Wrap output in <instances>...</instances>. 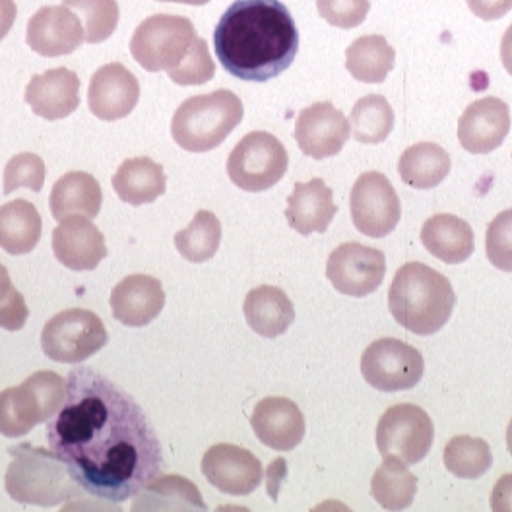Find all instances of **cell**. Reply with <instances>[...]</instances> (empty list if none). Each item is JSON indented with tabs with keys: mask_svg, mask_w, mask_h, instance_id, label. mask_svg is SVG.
<instances>
[{
	"mask_svg": "<svg viewBox=\"0 0 512 512\" xmlns=\"http://www.w3.org/2000/svg\"><path fill=\"white\" fill-rule=\"evenodd\" d=\"M47 443L86 493L111 503L136 497L163 466L160 439L138 402L90 367L68 373Z\"/></svg>",
	"mask_w": 512,
	"mask_h": 512,
	"instance_id": "obj_1",
	"label": "cell"
},
{
	"mask_svg": "<svg viewBox=\"0 0 512 512\" xmlns=\"http://www.w3.org/2000/svg\"><path fill=\"white\" fill-rule=\"evenodd\" d=\"M299 32L280 0H235L214 30V51L225 72L245 82H268L297 57Z\"/></svg>",
	"mask_w": 512,
	"mask_h": 512,
	"instance_id": "obj_2",
	"label": "cell"
},
{
	"mask_svg": "<svg viewBox=\"0 0 512 512\" xmlns=\"http://www.w3.org/2000/svg\"><path fill=\"white\" fill-rule=\"evenodd\" d=\"M456 305V293L447 276L423 262L398 268L390 289L388 309L394 320L417 336L437 334Z\"/></svg>",
	"mask_w": 512,
	"mask_h": 512,
	"instance_id": "obj_3",
	"label": "cell"
},
{
	"mask_svg": "<svg viewBox=\"0 0 512 512\" xmlns=\"http://www.w3.org/2000/svg\"><path fill=\"white\" fill-rule=\"evenodd\" d=\"M4 487L12 501L33 507H59L84 491L63 460L47 448L18 445L8 450Z\"/></svg>",
	"mask_w": 512,
	"mask_h": 512,
	"instance_id": "obj_4",
	"label": "cell"
},
{
	"mask_svg": "<svg viewBox=\"0 0 512 512\" xmlns=\"http://www.w3.org/2000/svg\"><path fill=\"white\" fill-rule=\"evenodd\" d=\"M243 101L231 90L185 99L173 115L171 136L183 150L192 154L212 152L241 125Z\"/></svg>",
	"mask_w": 512,
	"mask_h": 512,
	"instance_id": "obj_5",
	"label": "cell"
},
{
	"mask_svg": "<svg viewBox=\"0 0 512 512\" xmlns=\"http://www.w3.org/2000/svg\"><path fill=\"white\" fill-rule=\"evenodd\" d=\"M198 35L185 16L156 14L146 18L130 39V55L148 72H167L171 78L187 63Z\"/></svg>",
	"mask_w": 512,
	"mask_h": 512,
	"instance_id": "obj_6",
	"label": "cell"
},
{
	"mask_svg": "<svg viewBox=\"0 0 512 512\" xmlns=\"http://www.w3.org/2000/svg\"><path fill=\"white\" fill-rule=\"evenodd\" d=\"M66 396V379L55 371H37L14 388L0 392V435L24 437L59 412Z\"/></svg>",
	"mask_w": 512,
	"mask_h": 512,
	"instance_id": "obj_7",
	"label": "cell"
},
{
	"mask_svg": "<svg viewBox=\"0 0 512 512\" xmlns=\"http://www.w3.org/2000/svg\"><path fill=\"white\" fill-rule=\"evenodd\" d=\"M289 156L282 140L266 130L249 132L227 158V175L241 191L264 192L288 173Z\"/></svg>",
	"mask_w": 512,
	"mask_h": 512,
	"instance_id": "obj_8",
	"label": "cell"
},
{
	"mask_svg": "<svg viewBox=\"0 0 512 512\" xmlns=\"http://www.w3.org/2000/svg\"><path fill=\"white\" fill-rule=\"evenodd\" d=\"M109 342L107 328L94 311L66 309L47 320L41 332L43 353L66 365H76L103 350Z\"/></svg>",
	"mask_w": 512,
	"mask_h": 512,
	"instance_id": "obj_9",
	"label": "cell"
},
{
	"mask_svg": "<svg viewBox=\"0 0 512 512\" xmlns=\"http://www.w3.org/2000/svg\"><path fill=\"white\" fill-rule=\"evenodd\" d=\"M433 441V419L416 404H396L379 419L377 448L383 458L414 466L429 454Z\"/></svg>",
	"mask_w": 512,
	"mask_h": 512,
	"instance_id": "obj_10",
	"label": "cell"
},
{
	"mask_svg": "<svg viewBox=\"0 0 512 512\" xmlns=\"http://www.w3.org/2000/svg\"><path fill=\"white\" fill-rule=\"evenodd\" d=\"M425 371L423 355L398 338H381L367 346L361 355V375L381 392L410 390Z\"/></svg>",
	"mask_w": 512,
	"mask_h": 512,
	"instance_id": "obj_11",
	"label": "cell"
},
{
	"mask_svg": "<svg viewBox=\"0 0 512 512\" xmlns=\"http://www.w3.org/2000/svg\"><path fill=\"white\" fill-rule=\"evenodd\" d=\"M350 210L357 231L373 239H383L392 233L402 218L400 196L388 177L379 171H367L355 181Z\"/></svg>",
	"mask_w": 512,
	"mask_h": 512,
	"instance_id": "obj_12",
	"label": "cell"
},
{
	"mask_svg": "<svg viewBox=\"0 0 512 512\" xmlns=\"http://www.w3.org/2000/svg\"><path fill=\"white\" fill-rule=\"evenodd\" d=\"M386 256L383 251L361 245L344 243L328 256L326 278L336 291L348 297H367L383 284Z\"/></svg>",
	"mask_w": 512,
	"mask_h": 512,
	"instance_id": "obj_13",
	"label": "cell"
},
{
	"mask_svg": "<svg viewBox=\"0 0 512 512\" xmlns=\"http://www.w3.org/2000/svg\"><path fill=\"white\" fill-rule=\"evenodd\" d=\"M350 121L332 101H319L305 107L295 123L299 150L313 158L326 160L338 156L350 140Z\"/></svg>",
	"mask_w": 512,
	"mask_h": 512,
	"instance_id": "obj_14",
	"label": "cell"
},
{
	"mask_svg": "<svg viewBox=\"0 0 512 512\" xmlns=\"http://www.w3.org/2000/svg\"><path fill=\"white\" fill-rule=\"evenodd\" d=\"M202 474L225 495L245 497L256 491L264 478L260 460L247 448L220 443L202 456Z\"/></svg>",
	"mask_w": 512,
	"mask_h": 512,
	"instance_id": "obj_15",
	"label": "cell"
},
{
	"mask_svg": "<svg viewBox=\"0 0 512 512\" xmlns=\"http://www.w3.org/2000/svg\"><path fill=\"white\" fill-rule=\"evenodd\" d=\"M26 41L33 53L55 59L74 53L86 41V30L68 6H43L28 22Z\"/></svg>",
	"mask_w": 512,
	"mask_h": 512,
	"instance_id": "obj_16",
	"label": "cell"
},
{
	"mask_svg": "<svg viewBox=\"0 0 512 512\" xmlns=\"http://www.w3.org/2000/svg\"><path fill=\"white\" fill-rule=\"evenodd\" d=\"M511 132V109L499 97H483L468 105L458 121V140L470 154L495 152Z\"/></svg>",
	"mask_w": 512,
	"mask_h": 512,
	"instance_id": "obj_17",
	"label": "cell"
},
{
	"mask_svg": "<svg viewBox=\"0 0 512 512\" xmlns=\"http://www.w3.org/2000/svg\"><path fill=\"white\" fill-rule=\"evenodd\" d=\"M140 99V82L125 64L109 63L97 68L88 88V107L101 121L128 117Z\"/></svg>",
	"mask_w": 512,
	"mask_h": 512,
	"instance_id": "obj_18",
	"label": "cell"
},
{
	"mask_svg": "<svg viewBox=\"0 0 512 512\" xmlns=\"http://www.w3.org/2000/svg\"><path fill=\"white\" fill-rule=\"evenodd\" d=\"M55 258L74 272L96 270L107 256L105 237L86 216H70L53 229Z\"/></svg>",
	"mask_w": 512,
	"mask_h": 512,
	"instance_id": "obj_19",
	"label": "cell"
},
{
	"mask_svg": "<svg viewBox=\"0 0 512 512\" xmlns=\"http://www.w3.org/2000/svg\"><path fill=\"white\" fill-rule=\"evenodd\" d=\"M256 439L272 450L288 452L305 437V416L299 406L284 396H268L256 404L251 416Z\"/></svg>",
	"mask_w": 512,
	"mask_h": 512,
	"instance_id": "obj_20",
	"label": "cell"
},
{
	"mask_svg": "<svg viewBox=\"0 0 512 512\" xmlns=\"http://www.w3.org/2000/svg\"><path fill=\"white\" fill-rule=\"evenodd\" d=\"M24 99L45 121L66 119L80 107V78L70 68H51L33 76Z\"/></svg>",
	"mask_w": 512,
	"mask_h": 512,
	"instance_id": "obj_21",
	"label": "cell"
},
{
	"mask_svg": "<svg viewBox=\"0 0 512 512\" xmlns=\"http://www.w3.org/2000/svg\"><path fill=\"white\" fill-rule=\"evenodd\" d=\"M109 305L115 320L130 328H142L160 317L165 307V293L158 278L132 274L113 288Z\"/></svg>",
	"mask_w": 512,
	"mask_h": 512,
	"instance_id": "obj_22",
	"label": "cell"
},
{
	"mask_svg": "<svg viewBox=\"0 0 512 512\" xmlns=\"http://www.w3.org/2000/svg\"><path fill=\"white\" fill-rule=\"evenodd\" d=\"M338 214L332 189L322 179L297 183L288 196L286 220L299 235L326 233Z\"/></svg>",
	"mask_w": 512,
	"mask_h": 512,
	"instance_id": "obj_23",
	"label": "cell"
},
{
	"mask_svg": "<svg viewBox=\"0 0 512 512\" xmlns=\"http://www.w3.org/2000/svg\"><path fill=\"white\" fill-rule=\"evenodd\" d=\"M421 243L445 264H462L476 249V237L470 224L452 214L429 218L421 227Z\"/></svg>",
	"mask_w": 512,
	"mask_h": 512,
	"instance_id": "obj_24",
	"label": "cell"
},
{
	"mask_svg": "<svg viewBox=\"0 0 512 512\" xmlns=\"http://www.w3.org/2000/svg\"><path fill=\"white\" fill-rule=\"evenodd\" d=\"M245 320L262 338H278L286 334L295 320L293 301L284 289L258 286L251 289L243 303Z\"/></svg>",
	"mask_w": 512,
	"mask_h": 512,
	"instance_id": "obj_25",
	"label": "cell"
},
{
	"mask_svg": "<svg viewBox=\"0 0 512 512\" xmlns=\"http://www.w3.org/2000/svg\"><path fill=\"white\" fill-rule=\"evenodd\" d=\"M103 192L96 177L86 171H68L55 185L49 196V208L59 222L70 216L96 218L101 212Z\"/></svg>",
	"mask_w": 512,
	"mask_h": 512,
	"instance_id": "obj_26",
	"label": "cell"
},
{
	"mask_svg": "<svg viewBox=\"0 0 512 512\" xmlns=\"http://www.w3.org/2000/svg\"><path fill=\"white\" fill-rule=\"evenodd\" d=\"M117 196L130 206H144L156 202L165 194L167 179L160 163L140 156L121 163L111 179Z\"/></svg>",
	"mask_w": 512,
	"mask_h": 512,
	"instance_id": "obj_27",
	"label": "cell"
},
{
	"mask_svg": "<svg viewBox=\"0 0 512 512\" xmlns=\"http://www.w3.org/2000/svg\"><path fill=\"white\" fill-rule=\"evenodd\" d=\"M206 503L198 487L183 476H163L150 481L132 501V512L206 511Z\"/></svg>",
	"mask_w": 512,
	"mask_h": 512,
	"instance_id": "obj_28",
	"label": "cell"
},
{
	"mask_svg": "<svg viewBox=\"0 0 512 512\" xmlns=\"http://www.w3.org/2000/svg\"><path fill=\"white\" fill-rule=\"evenodd\" d=\"M43 220L32 202L18 198L0 206V249L8 255H28L37 247Z\"/></svg>",
	"mask_w": 512,
	"mask_h": 512,
	"instance_id": "obj_29",
	"label": "cell"
},
{
	"mask_svg": "<svg viewBox=\"0 0 512 512\" xmlns=\"http://www.w3.org/2000/svg\"><path fill=\"white\" fill-rule=\"evenodd\" d=\"M450 165L452 161L443 146L435 142H419L400 156L398 173L408 187L429 191L447 179Z\"/></svg>",
	"mask_w": 512,
	"mask_h": 512,
	"instance_id": "obj_30",
	"label": "cell"
},
{
	"mask_svg": "<svg viewBox=\"0 0 512 512\" xmlns=\"http://www.w3.org/2000/svg\"><path fill=\"white\" fill-rule=\"evenodd\" d=\"M394 61L396 51L384 35H363L346 49V68L363 84H383Z\"/></svg>",
	"mask_w": 512,
	"mask_h": 512,
	"instance_id": "obj_31",
	"label": "cell"
},
{
	"mask_svg": "<svg viewBox=\"0 0 512 512\" xmlns=\"http://www.w3.org/2000/svg\"><path fill=\"white\" fill-rule=\"evenodd\" d=\"M417 493V478L406 464L384 458L371 480V497L386 511H406Z\"/></svg>",
	"mask_w": 512,
	"mask_h": 512,
	"instance_id": "obj_32",
	"label": "cell"
},
{
	"mask_svg": "<svg viewBox=\"0 0 512 512\" xmlns=\"http://www.w3.org/2000/svg\"><path fill=\"white\" fill-rule=\"evenodd\" d=\"M222 243V224L216 214L198 210L191 224L175 233V249L185 260L200 264L218 253Z\"/></svg>",
	"mask_w": 512,
	"mask_h": 512,
	"instance_id": "obj_33",
	"label": "cell"
},
{
	"mask_svg": "<svg viewBox=\"0 0 512 512\" xmlns=\"http://www.w3.org/2000/svg\"><path fill=\"white\" fill-rule=\"evenodd\" d=\"M443 462L448 472L460 480H480L493 466V454L489 443L480 437L458 435L448 441Z\"/></svg>",
	"mask_w": 512,
	"mask_h": 512,
	"instance_id": "obj_34",
	"label": "cell"
},
{
	"mask_svg": "<svg viewBox=\"0 0 512 512\" xmlns=\"http://www.w3.org/2000/svg\"><path fill=\"white\" fill-rule=\"evenodd\" d=\"M353 138L361 144H381L394 128V111L388 99L379 94L361 97L350 115Z\"/></svg>",
	"mask_w": 512,
	"mask_h": 512,
	"instance_id": "obj_35",
	"label": "cell"
},
{
	"mask_svg": "<svg viewBox=\"0 0 512 512\" xmlns=\"http://www.w3.org/2000/svg\"><path fill=\"white\" fill-rule=\"evenodd\" d=\"M63 4L84 18L86 41L92 45L107 41L119 26L117 0H63Z\"/></svg>",
	"mask_w": 512,
	"mask_h": 512,
	"instance_id": "obj_36",
	"label": "cell"
},
{
	"mask_svg": "<svg viewBox=\"0 0 512 512\" xmlns=\"http://www.w3.org/2000/svg\"><path fill=\"white\" fill-rule=\"evenodd\" d=\"M45 183V163L32 152H22L12 156L4 167V194H12L18 189L39 192Z\"/></svg>",
	"mask_w": 512,
	"mask_h": 512,
	"instance_id": "obj_37",
	"label": "cell"
},
{
	"mask_svg": "<svg viewBox=\"0 0 512 512\" xmlns=\"http://www.w3.org/2000/svg\"><path fill=\"white\" fill-rule=\"evenodd\" d=\"M485 253L495 268L512 272V208L491 220L485 235Z\"/></svg>",
	"mask_w": 512,
	"mask_h": 512,
	"instance_id": "obj_38",
	"label": "cell"
},
{
	"mask_svg": "<svg viewBox=\"0 0 512 512\" xmlns=\"http://www.w3.org/2000/svg\"><path fill=\"white\" fill-rule=\"evenodd\" d=\"M30 309L24 295L12 286L6 266L0 262V328L18 332L28 322Z\"/></svg>",
	"mask_w": 512,
	"mask_h": 512,
	"instance_id": "obj_39",
	"label": "cell"
},
{
	"mask_svg": "<svg viewBox=\"0 0 512 512\" xmlns=\"http://www.w3.org/2000/svg\"><path fill=\"white\" fill-rule=\"evenodd\" d=\"M320 18L340 30L361 26L371 10L369 0H317Z\"/></svg>",
	"mask_w": 512,
	"mask_h": 512,
	"instance_id": "obj_40",
	"label": "cell"
},
{
	"mask_svg": "<svg viewBox=\"0 0 512 512\" xmlns=\"http://www.w3.org/2000/svg\"><path fill=\"white\" fill-rule=\"evenodd\" d=\"M466 4L483 22L501 20L512 10V0H466Z\"/></svg>",
	"mask_w": 512,
	"mask_h": 512,
	"instance_id": "obj_41",
	"label": "cell"
},
{
	"mask_svg": "<svg viewBox=\"0 0 512 512\" xmlns=\"http://www.w3.org/2000/svg\"><path fill=\"white\" fill-rule=\"evenodd\" d=\"M493 512H512V474H505L491 491Z\"/></svg>",
	"mask_w": 512,
	"mask_h": 512,
	"instance_id": "obj_42",
	"label": "cell"
},
{
	"mask_svg": "<svg viewBox=\"0 0 512 512\" xmlns=\"http://www.w3.org/2000/svg\"><path fill=\"white\" fill-rule=\"evenodd\" d=\"M18 16V6L14 0H0V41L10 33Z\"/></svg>",
	"mask_w": 512,
	"mask_h": 512,
	"instance_id": "obj_43",
	"label": "cell"
},
{
	"mask_svg": "<svg viewBox=\"0 0 512 512\" xmlns=\"http://www.w3.org/2000/svg\"><path fill=\"white\" fill-rule=\"evenodd\" d=\"M501 63L512 76V24L503 35V41H501Z\"/></svg>",
	"mask_w": 512,
	"mask_h": 512,
	"instance_id": "obj_44",
	"label": "cell"
},
{
	"mask_svg": "<svg viewBox=\"0 0 512 512\" xmlns=\"http://www.w3.org/2000/svg\"><path fill=\"white\" fill-rule=\"evenodd\" d=\"M160 2H179V4H189V6H204L210 0H160Z\"/></svg>",
	"mask_w": 512,
	"mask_h": 512,
	"instance_id": "obj_45",
	"label": "cell"
},
{
	"mask_svg": "<svg viewBox=\"0 0 512 512\" xmlns=\"http://www.w3.org/2000/svg\"><path fill=\"white\" fill-rule=\"evenodd\" d=\"M507 448H509V452H511L512 456V419L511 423H509V427H507Z\"/></svg>",
	"mask_w": 512,
	"mask_h": 512,
	"instance_id": "obj_46",
	"label": "cell"
}]
</instances>
